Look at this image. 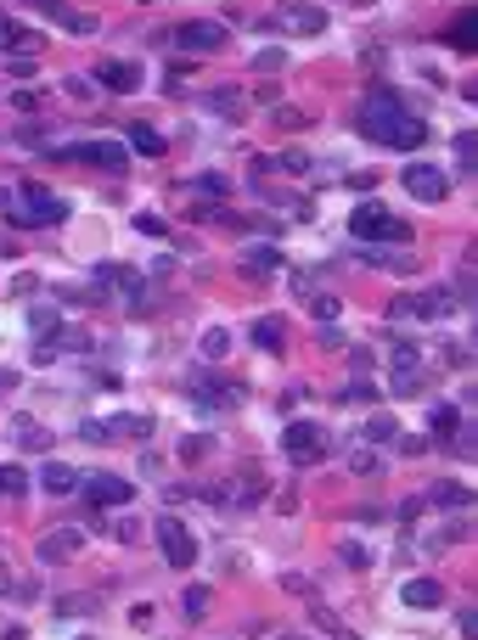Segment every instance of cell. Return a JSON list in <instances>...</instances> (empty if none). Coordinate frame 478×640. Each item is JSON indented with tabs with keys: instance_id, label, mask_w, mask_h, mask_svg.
<instances>
[{
	"instance_id": "1",
	"label": "cell",
	"mask_w": 478,
	"mask_h": 640,
	"mask_svg": "<svg viewBox=\"0 0 478 640\" xmlns=\"http://www.w3.org/2000/svg\"><path fill=\"white\" fill-rule=\"evenodd\" d=\"M349 237L355 242H411V225L394 220L383 203H361L355 213H349Z\"/></svg>"
},
{
	"instance_id": "2",
	"label": "cell",
	"mask_w": 478,
	"mask_h": 640,
	"mask_svg": "<svg viewBox=\"0 0 478 640\" xmlns=\"http://www.w3.org/2000/svg\"><path fill=\"white\" fill-rule=\"evenodd\" d=\"M405 113V101H400V91H371L366 101H361V113H355V124H361V135L366 141H388V130H394V118Z\"/></svg>"
},
{
	"instance_id": "3",
	"label": "cell",
	"mask_w": 478,
	"mask_h": 640,
	"mask_svg": "<svg viewBox=\"0 0 478 640\" xmlns=\"http://www.w3.org/2000/svg\"><path fill=\"white\" fill-rule=\"evenodd\" d=\"M169 39H175V51H186V56H209V51H225L231 29H225V23H209V17H197V23H180Z\"/></svg>"
},
{
	"instance_id": "4",
	"label": "cell",
	"mask_w": 478,
	"mask_h": 640,
	"mask_svg": "<svg viewBox=\"0 0 478 640\" xmlns=\"http://www.w3.org/2000/svg\"><path fill=\"white\" fill-rule=\"evenodd\" d=\"M445 315H456L450 292H405L388 304V320H445Z\"/></svg>"
},
{
	"instance_id": "5",
	"label": "cell",
	"mask_w": 478,
	"mask_h": 640,
	"mask_svg": "<svg viewBox=\"0 0 478 640\" xmlns=\"http://www.w3.org/2000/svg\"><path fill=\"white\" fill-rule=\"evenodd\" d=\"M158 550H163V562H169V567H192L197 562V540L186 533L180 517H158Z\"/></svg>"
},
{
	"instance_id": "6",
	"label": "cell",
	"mask_w": 478,
	"mask_h": 640,
	"mask_svg": "<svg viewBox=\"0 0 478 640\" xmlns=\"http://www.w3.org/2000/svg\"><path fill=\"white\" fill-rule=\"evenodd\" d=\"M394 399H411L422 394V349L417 343H394V382H388Z\"/></svg>"
},
{
	"instance_id": "7",
	"label": "cell",
	"mask_w": 478,
	"mask_h": 640,
	"mask_svg": "<svg viewBox=\"0 0 478 640\" xmlns=\"http://www.w3.org/2000/svg\"><path fill=\"white\" fill-rule=\"evenodd\" d=\"M282 450L293 455L299 466H316V461L326 455V433H321L316 421H293V427H287V433H282Z\"/></svg>"
},
{
	"instance_id": "8",
	"label": "cell",
	"mask_w": 478,
	"mask_h": 640,
	"mask_svg": "<svg viewBox=\"0 0 478 640\" xmlns=\"http://www.w3.org/2000/svg\"><path fill=\"white\" fill-rule=\"evenodd\" d=\"M79 489L91 495V506H130L135 500V483L130 478H113V472H91V478H79Z\"/></svg>"
},
{
	"instance_id": "9",
	"label": "cell",
	"mask_w": 478,
	"mask_h": 640,
	"mask_svg": "<svg viewBox=\"0 0 478 640\" xmlns=\"http://www.w3.org/2000/svg\"><path fill=\"white\" fill-rule=\"evenodd\" d=\"M17 197H23V225H34V220L39 225H62V220H68V203L51 197L46 186H23Z\"/></svg>"
},
{
	"instance_id": "10",
	"label": "cell",
	"mask_w": 478,
	"mask_h": 640,
	"mask_svg": "<svg viewBox=\"0 0 478 640\" xmlns=\"http://www.w3.org/2000/svg\"><path fill=\"white\" fill-rule=\"evenodd\" d=\"M79 550H85V533H79V528H51L46 540L34 545V557L46 562V567H62V562H74Z\"/></svg>"
},
{
	"instance_id": "11",
	"label": "cell",
	"mask_w": 478,
	"mask_h": 640,
	"mask_svg": "<svg viewBox=\"0 0 478 640\" xmlns=\"http://www.w3.org/2000/svg\"><path fill=\"white\" fill-rule=\"evenodd\" d=\"M400 186H405L417 203H439L445 191H450V186H445V169H433V163H411L405 175H400Z\"/></svg>"
},
{
	"instance_id": "12",
	"label": "cell",
	"mask_w": 478,
	"mask_h": 640,
	"mask_svg": "<svg viewBox=\"0 0 478 640\" xmlns=\"http://www.w3.org/2000/svg\"><path fill=\"white\" fill-rule=\"evenodd\" d=\"M276 23L293 29V34H321V29H326V12L316 6V0H282Z\"/></svg>"
},
{
	"instance_id": "13",
	"label": "cell",
	"mask_w": 478,
	"mask_h": 640,
	"mask_svg": "<svg viewBox=\"0 0 478 640\" xmlns=\"http://www.w3.org/2000/svg\"><path fill=\"white\" fill-rule=\"evenodd\" d=\"M29 6H34L39 17H51L56 29H68V34H96V17H85V12H68L62 0H29Z\"/></svg>"
},
{
	"instance_id": "14",
	"label": "cell",
	"mask_w": 478,
	"mask_h": 640,
	"mask_svg": "<svg viewBox=\"0 0 478 640\" xmlns=\"http://www.w3.org/2000/svg\"><path fill=\"white\" fill-rule=\"evenodd\" d=\"M422 141H428V124H422V118L405 107V113L394 118V130H388V141H383V146H394V152H417Z\"/></svg>"
},
{
	"instance_id": "15",
	"label": "cell",
	"mask_w": 478,
	"mask_h": 640,
	"mask_svg": "<svg viewBox=\"0 0 478 640\" xmlns=\"http://www.w3.org/2000/svg\"><path fill=\"white\" fill-rule=\"evenodd\" d=\"M62 158H85V163H101V169H124V141H79Z\"/></svg>"
},
{
	"instance_id": "16",
	"label": "cell",
	"mask_w": 478,
	"mask_h": 640,
	"mask_svg": "<svg viewBox=\"0 0 478 640\" xmlns=\"http://www.w3.org/2000/svg\"><path fill=\"white\" fill-rule=\"evenodd\" d=\"M242 275H254V281H265V275H276L282 270V253L270 247V242H259V247H242Z\"/></svg>"
},
{
	"instance_id": "17",
	"label": "cell",
	"mask_w": 478,
	"mask_h": 640,
	"mask_svg": "<svg viewBox=\"0 0 478 640\" xmlns=\"http://www.w3.org/2000/svg\"><path fill=\"white\" fill-rule=\"evenodd\" d=\"M400 601H405V607H417V612L445 607V584H439V579H411V584L400 590Z\"/></svg>"
},
{
	"instance_id": "18",
	"label": "cell",
	"mask_w": 478,
	"mask_h": 640,
	"mask_svg": "<svg viewBox=\"0 0 478 640\" xmlns=\"http://www.w3.org/2000/svg\"><path fill=\"white\" fill-rule=\"evenodd\" d=\"M0 595H6V601H34V595H39V584L29 579V573H17V567H6V562H0Z\"/></svg>"
},
{
	"instance_id": "19",
	"label": "cell",
	"mask_w": 478,
	"mask_h": 640,
	"mask_svg": "<svg viewBox=\"0 0 478 640\" xmlns=\"http://www.w3.org/2000/svg\"><path fill=\"white\" fill-rule=\"evenodd\" d=\"M96 79L108 84V91H135V84H141V68H135V62H101Z\"/></svg>"
},
{
	"instance_id": "20",
	"label": "cell",
	"mask_w": 478,
	"mask_h": 640,
	"mask_svg": "<svg viewBox=\"0 0 478 640\" xmlns=\"http://www.w3.org/2000/svg\"><path fill=\"white\" fill-rule=\"evenodd\" d=\"M0 51H29V56H34V51H39V34H29V29H17L12 17L0 12Z\"/></svg>"
},
{
	"instance_id": "21",
	"label": "cell",
	"mask_w": 478,
	"mask_h": 640,
	"mask_svg": "<svg viewBox=\"0 0 478 640\" xmlns=\"http://www.w3.org/2000/svg\"><path fill=\"white\" fill-rule=\"evenodd\" d=\"M39 489H46V495H74V489H79V472H74V466H62V461H51L46 472H39Z\"/></svg>"
},
{
	"instance_id": "22",
	"label": "cell",
	"mask_w": 478,
	"mask_h": 640,
	"mask_svg": "<svg viewBox=\"0 0 478 640\" xmlns=\"http://www.w3.org/2000/svg\"><path fill=\"white\" fill-rule=\"evenodd\" d=\"M130 146H135L141 158H163V146H169V141H163L152 124H130Z\"/></svg>"
},
{
	"instance_id": "23",
	"label": "cell",
	"mask_w": 478,
	"mask_h": 640,
	"mask_svg": "<svg viewBox=\"0 0 478 640\" xmlns=\"http://www.w3.org/2000/svg\"><path fill=\"white\" fill-rule=\"evenodd\" d=\"M254 343H259L265 354H282V320H276V315H259V320H254Z\"/></svg>"
},
{
	"instance_id": "24",
	"label": "cell",
	"mask_w": 478,
	"mask_h": 640,
	"mask_svg": "<svg viewBox=\"0 0 478 640\" xmlns=\"http://www.w3.org/2000/svg\"><path fill=\"white\" fill-rule=\"evenodd\" d=\"M456 427H462V411H456L450 399H439V404L428 411V433H456Z\"/></svg>"
},
{
	"instance_id": "25",
	"label": "cell",
	"mask_w": 478,
	"mask_h": 640,
	"mask_svg": "<svg viewBox=\"0 0 478 640\" xmlns=\"http://www.w3.org/2000/svg\"><path fill=\"white\" fill-rule=\"evenodd\" d=\"M422 500H433V506H439V511H462L473 495H467V489L462 483H439V489H433V495H422Z\"/></svg>"
},
{
	"instance_id": "26",
	"label": "cell",
	"mask_w": 478,
	"mask_h": 640,
	"mask_svg": "<svg viewBox=\"0 0 478 640\" xmlns=\"http://www.w3.org/2000/svg\"><path fill=\"white\" fill-rule=\"evenodd\" d=\"M366 438L371 444H388V438H400V421H394V411H378L366 421Z\"/></svg>"
},
{
	"instance_id": "27",
	"label": "cell",
	"mask_w": 478,
	"mask_h": 640,
	"mask_svg": "<svg viewBox=\"0 0 478 640\" xmlns=\"http://www.w3.org/2000/svg\"><path fill=\"white\" fill-rule=\"evenodd\" d=\"M265 495V478H237L231 483V500H225V506H254Z\"/></svg>"
},
{
	"instance_id": "28",
	"label": "cell",
	"mask_w": 478,
	"mask_h": 640,
	"mask_svg": "<svg viewBox=\"0 0 478 640\" xmlns=\"http://www.w3.org/2000/svg\"><path fill=\"white\" fill-rule=\"evenodd\" d=\"M473 39H478V17H473V12H462V17H456V29H450V46L473 51Z\"/></svg>"
},
{
	"instance_id": "29",
	"label": "cell",
	"mask_w": 478,
	"mask_h": 640,
	"mask_svg": "<svg viewBox=\"0 0 478 640\" xmlns=\"http://www.w3.org/2000/svg\"><path fill=\"white\" fill-rule=\"evenodd\" d=\"M17 444H23V450H51V433L34 427V421H17Z\"/></svg>"
},
{
	"instance_id": "30",
	"label": "cell",
	"mask_w": 478,
	"mask_h": 640,
	"mask_svg": "<svg viewBox=\"0 0 478 640\" xmlns=\"http://www.w3.org/2000/svg\"><path fill=\"white\" fill-rule=\"evenodd\" d=\"M0 495H29V472H23V466H0Z\"/></svg>"
},
{
	"instance_id": "31",
	"label": "cell",
	"mask_w": 478,
	"mask_h": 640,
	"mask_svg": "<svg viewBox=\"0 0 478 640\" xmlns=\"http://www.w3.org/2000/svg\"><path fill=\"white\" fill-rule=\"evenodd\" d=\"M203 101H209L214 113H225V118H242V101H237V91H209Z\"/></svg>"
},
{
	"instance_id": "32",
	"label": "cell",
	"mask_w": 478,
	"mask_h": 640,
	"mask_svg": "<svg viewBox=\"0 0 478 640\" xmlns=\"http://www.w3.org/2000/svg\"><path fill=\"white\" fill-rule=\"evenodd\" d=\"M29 332L39 337V343H46V337L56 332V309H29Z\"/></svg>"
},
{
	"instance_id": "33",
	"label": "cell",
	"mask_w": 478,
	"mask_h": 640,
	"mask_svg": "<svg viewBox=\"0 0 478 640\" xmlns=\"http://www.w3.org/2000/svg\"><path fill=\"white\" fill-rule=\"evenodd\" d=\"M225 349H231V337H225L220 326H214V332H203V354H209V359H225Z\"/></svg>"
},
{
	"instance_id": "34",
	"label": "cell",
	"mask_w": 478,
	"mask_h": 640,
	"mask_svg": "<svg viewBox=\"0 0 478 640\" xmlns=\"http://www.w3.org/2000/svg\"><path fill=\"white\" fill-rule=\"evenodd\" d=\"M366 264H383V270H411V253H366Z\"/></svg>"
},
{
	"instance_id": "35",
	"label": "cell",
	"mask_w": 478,
	"mask_h": 640,
	"mask_svg": "<svg viewBox=\"0 0 478 640\" xmlns=\"http://www.w3.org/2000/svg\"><path fill=\"white\" fill-rule=\"evenodd\" d=\"M209 450H214V444L203 438V433H192V438L180 444V461H203V455H209Z\"/></svg>"
},
{
	"instance_id": "36",
	"label": "cell",
	"mask_w": 478,
	"mask_h": 640,
	"mask_svg": "<svg viewBox=\"0 0 478 640\" xmlns=\"http://www.w3.org/2000/svg\"><path fill=\"white\" fill-rule=\"evenodd\" d=\"M192 186H197V191H203V197H214V203H220V197H225V191H231V186H225V180H220V175H197V180H192Z\"/></svg>"
},
{
	"instance_id": "37",
	"label": "cell",
	"mask_w": 478,
	"mask_h": 640,
	"mask_svg": "<svg viewBox=\"0 0 478 640\" xmlns=\"http://www.w3.org/2000/svg\"><path fill=\"white\" fill-rule=\"evenodd\" d=\"M209 612V590H186V618H203Z\"/></svg>"
},
{
	"instance_id": "38",
	"label": "cell",
	"mask_w": 478,
	"mask_h": 640,
	"mask_svg": "<svg viewBox=\"0 0 478 640\" xmlns=\"http://www.w3.org/2000/svg\"><path fill=\"white\" fill-rule=\"evenodd\" d=\"M343 399H355V404H371V399H378V388H371V382H349V388H343Z\"/></svg>"
},
{
	"instance_id": "39",
	"label": "cell",
	"mask_w": 478,
	"mask_h": 640,
	"mask_svg": "<svg viewBox=\"0 0 478 640\" xmlns=\"http://www.w3.org/2000/svg\"><path fill=\"white\" fill-rule=\"evenodd\" d=\"M349 466H355V472H361V478H371V472H378V466H383V461H378V455H371V450H361V455H349Z\"/></svg>"
},
{
	"instance_id": "40",
	"label": "cell",
	"mask_w": 478,
	"mask_h": 640,
	"mask_svg": "<svg viewBox=\"0 0 478 640\" xmlns=\"http://www.w3.org/2000/svg\"><path fill=\"white\" fill-rule=\"evenodd\" d=\"M456 158L473 169V158H478V135H456Z\"/></svg>"
},
{
	"instance_id": "41",
	"label": "cell",
	"mask_w": 478,
	"mask_h": 640,
	"mask_svg": "<svg viewBox=\"0 0 478 640\" xmlns=\"http://www.w3.org/2000/svg\"><path fill=\"white\" fill-rule=\"evenodd\" d=\"M135 230H141V237H163V220H158V213H135Z\"/></svg>"
},
{
	"instance_id": "42",
	"label": "cell",
	"mask_w": 478,
	"mask_h": 640,
	"mask_svg": "<svg viewBox=\"0 0 478 640\" xmlns=\"http://www.w3.org/2000/svg\"><path fill=\"white\" fill-rule=\"evenodd\" d=\"M338 557H343L349 567H366V562H371V557H366V545H355V540H349V545L338 550Z\"/></svg>"
},
{
	"instance_id": "43",
	"label": "cell",
	"mask_w": 478,
	"mask_h": 640,
	"mask_svg": "<svg viewBox=\"0 0 478 640\" xmlns=\"http://www.w3.org/2000/svg\"><path fill=\"white\" fill-rule=\"evenodd\" d=\"M12 107H17V113H34V107H39V91H17Z\"/></svg>"
},
{
	"instance_id": "44",
	"label": "cell",
	"mask_w": 478,
	"mask_h": 640,
	"mask_svg": "<svg viewBox=\"0 0 478 640\" xmlns=\"http://www.w3.org/2000/svg\"><path fill=\"white\" fill-rule=\"evenodd\" d=\"M68 96H74V101H96V96H91V79H68Z\"/></svg>"
},
{
	"instance_id": "45",
	"label": "cell",
	"mask_w": 478,
	"mask_h": 640,
	"mask_svg": "<svg viewBox=\"0 0 478 640\" xmlns=\"http://www.w3.org/2000/svg\"><path fill=\"white\" fill-rule=\"evenodd\" d=\"M338 309H343L338 298H316V315H321V320H338Z\"/></svg>"
},
{
	"instance_id": "46",
	"label": "cell",
	"mask_w": 478,
	"mask_h": 640,
	"mask_svg": "<svg viewBox=\"0 0 478 640\" xmlns=\"http://www.w3.org/2000/svg\"><path fill=\"white\" fill-rule=\"evenodd\" d=\"M276 124H282V130H299V124H304V113H293V107H282V113H276Z\"/></svg>"
},
{
	"instance_id": "47",
	"label": "cell",
	"mask_w": 478,
	"mask_h": 640,
	"mask_svg": "<svg viewBox=\"0 0 478 640\" xmlns=\"http://www.w3.org/2000/svg\"><path fill=\"white\" fill-rule=\"evenodd\" d=\"M254 62H259V68H265V74H276V68H282V51H259Z\"/></svg>"
},
{
	"instance_id": "48",
	"label": "cell",
	"mask_w": 478,
	"mask_h": 640,
	"mask_svg": "<svg viewBox=\"0 0 478 640\" xmlns=\"http://www.w3.org/2000/svg\"><path fill=\"white\" fill-rule=\"evenodd\" d=\"M0 640H29V629H17V624H12V629H0Z\"/></svg>"
},
{
	"instance_id": "49",
	"label": "cell",
	"mask_w": 478,
	"mask_h": 640,
	"mask_svg": "<svg viewBox=\"0 0 478 640\" xmlns=\"http://www.w3.org/2000/svg\"><path fill=\"white\" fill-rule=\"evenodd\" d=\"M6 203H12V197H6V191H0V208H6Z\"/></svg>"
}]
</instances>
